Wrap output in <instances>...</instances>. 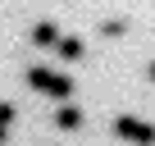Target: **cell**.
I'll return each instance as SVG.
<instances>
[{"mask_svg":"<svg viewBox=\"0 0 155 146\" xmlns=\"http://www.w3.org/2000/svg\"><path fill=\"white\" fill-rule=\"evenodd\" d=\"M5 141H9V128H5V123H0V146H5Z\"/></svg>","mask_w":155,"mask_h":146,"instance_id":"obj_9","label":"cell"},{"mask_svg":"<svg viewBox=\"0 0 155 146\" xmlns=\"http://www.w3.org/2000/svg\"><path fill=\"white\" fill-rule=\"evenodd\" d=\"M37 50H50L55 41H59V23H50V18H41V23H32V37H28Z\"/></svg>","mask_w":155,"mask_h":146,"instance_id":"obj_5","label":"cell"},{"mask_svg":"<svg viewBox=\"0 0 155 146\" xmlns=\"http://www.w3.org/2000/svg\"><path fill=\"white\" fill-rule=\"evenodd\" d=\"M14 114H18V110H14V105H9V101H0V123H5V128H9V123H14Z\"/></svg>","mask_w":155,"mask_h":146,"instance_id":"obj_8","label":"cell"},{"mask_svg":"<svg viewBox=\"0 0 155 146\" xmlns=\"http://www.w3.org/2000/svg\"><path fill=\"white\" fill-rule=\"evenodd\" d=\"M46 78H50V68H46V64H32V68H28V87H32V91H41Z\"/></svg>","mask_w":155,"mask_h":146,"instance_id":"obj_6","label":"cell"},{"mask_svg":"<svg viewBox=\"0 0 155 146\" xmlns=\"http://www.w3.org/2000/svg\"><path fill=\"white\" fill-rule=\"evenodd\" d=\"M50 50H55L64 64H73V59H82V55H87V41H82V37H64V32H59V41H55Z\"/></svg>","mask_w":155,"mask_h":146,"instance_id":"obj_3","label":"cell"},{"mask_svg":"<svg viewBox=\"0 0 155 146\" xmlns=\"http://www.w3.org/2000/svg\"><path fill=\"white\" fill-rule=\"evenodd\" d=\"M55 128H59V132H78V128H82V110H78L73 101H59V110H55Z\"/></svg>","mask_w":155,"mask_h":146,"instance_id":"obj_4","label":"cell"},{"mask_svg":"<svg viewBox=\"0 0 155 146\" xmlns=\"http://www.w3.org/2000/svg\"><path fill=\"white\" fill-rule=\"evenodd\" d=\"M101 32H105V37H123V32H128V23H123V18H105V23H101Z\"/></svg>","mask_w":155,"mask_h":146,"instance_id":"obj_7","label":"cell"},{"mask_svg":"<svg viewBox=\"0 0 155 146\" xmlns=\"http://www.w3.org/2000/svg\"><path fill=\"white\" fill-rule=\"evenodd\" d=\"M50 101H68L73 96V73H59V68H50V78H46V87H41Z\"/></svg>","mask_w":155,"mask_h":146,"instance_id":"obj_2","label":"cell"},{"mask_svg":"<svg viewBox=\"0 0 155 146\" xmlns=\"http://www.w3.org/2000/svg\"><path fill=\"white\" fill-rule=\"evenodd\" d=\"M114 137H123V141H132V146H150V141H155V128L141 123V119H132V114H119V119H114Z\"/></svg>","mask_w":155,"mask_h":146,"instance_id":"obj_1","label":"cell"}]
</instances>
